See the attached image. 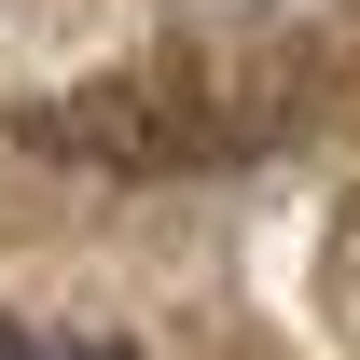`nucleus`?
I'll return each mask as SVG.
<instances>
[{
	"instance_id": "nucleus-1",
	"label": "nucleus",
	"mask_w": 360,
	"mask_h": 360,
	"mask_svg": "<svg viewBox=\"0 0 360 360\" xmlns=\"http://www.w3.org/2000/svg\"><path fill=\"white\" fill-rule=\"evenodd\" d=\"M0 360H125L111 333H28V319H0Z\"/></svg>"
}]
</instances>
